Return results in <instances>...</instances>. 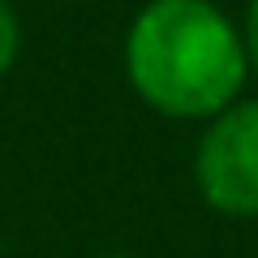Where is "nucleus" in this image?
I'll return each instance as SVG.
<instances>
[{
	"label": "nucleus",
	"mask_w": 258,
	"mask_h": 258,
	"mask_svg": "<svg viewBox=\"0 0 258 258\" xmlns=\"http://www.w3.org/2000/svg\"><path fill=\"white\" fill-rule=\"evenodd\" d=\"M125 78L168 120H211L249 82L241 26L211 0H147L125 30Z\"/></svg>",
	"instance_id": "1"
},
{
	"label": "nucleus",
	"mask_w": 258,
	"mask_h": 258,
	"mask_svg": "<svg viewBox=\"0 0 258 258\" xmlns=\"http://www.w3.org/2000/svg\"><path fill=\"white\" fill-rule=\"evenodd\" d=\"M194 185L211 211L258 220V99H237L207 120L194 147Z\"/></svg>",
	"instance_id": "2"
},
{
	"label": "nucleus",
	"mask_w": 258,
	"mask_h": 258,
	"mask_svg": "<svg viewBox=\"0 0 258 258\" xmlns=\"http://www.w3.org/2000/svg\"><path fill=\"white\" fill-rule=\"evenodd\" d=\"M22 43H26V35H22V13L13 0H0V78L13 74V64H18L22 56Z\"/></svg>",
	"instance_id": "3"
},
{
	"label": "nucleus",
	"mask_w": 258,
	"mask_h": 258,
	"mask_svg": "<svg viewBox=\"0 0 258 258\" xmlns=\"http://www.w3.org/2000/svg\"><path fill=\"white\" fill-rule=\"evenodd\" d=\"M241 47H245L249 78H258V0H245V18H241Z\"/></svg>",
	"instance_id": "4"
},
{
	"label": "nucleus",
	"mask_w": 258,
	"mask_h": 258,
	"mask_svg": "<svg viewBox=\"0 0 258 258\" xmlns=\"http://www.w3.org/2000/svg\"><path fill=\"white\" fill-rule=\"evenodd\" d=\"M95 258H129V254H95Z\"/></svg>",
	"instance_id": "5"
},
{
	"label": "nucleus",
	"mask_w": 258,
	"mask_h": 258,
	"mask_svg": "<svg viewBox=\"0 0 258 258\" xmlns=\"http://www.w3.org/2000/svg\"><path fill=\"white\" fill-rule=\"evenodd\" d=\"M64 5H82V0H64Z\"/></svg>",
	"instance_id": "6"
}]
</instances>
